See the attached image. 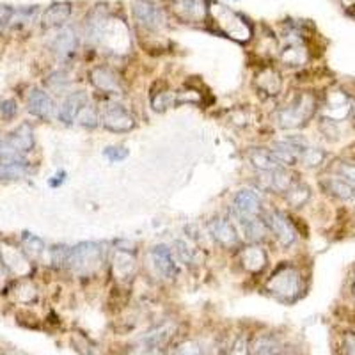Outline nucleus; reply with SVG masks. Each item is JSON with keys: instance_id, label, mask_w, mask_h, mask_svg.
Segmentation results:
<instances>
[{"instance_id": "f257e3e1", "label": "nucleus", "mask_w": 355, "mask_h": 355, "mask_svg": "<svg viewBox=\"0 0 355 355\" xmlns=\"http://www.w3.org/2000/svg\"><path fill=\"white\" fill-rule=\"evenodd\" d=\"M265 290L283 302H293L302 291V275L293 265H281L268 277Z\"/></svg>"}, {"instance_id": "f03ea898", "label": "nucleus", "mask_w": 355, "mask_h": 355, "mask_svg": "<svg viewBox=\"0 0 355 355\" xmlns=\"http://www.w3.org/2000/svg\"><path fill=\"white\" fill-rule=\"evenodd\" d=\"M315 107H316V101L311 94L307 93L299 94V96H295L288 105L275 110L274 114L275 125H277L279 128H284V130L300 128V126L306 125V123L311 119V116L315 114Z\"/></svg>"}, {"instance_id": "7ed1b4c3", "label": "nucleus", "mask_w": 355, "mask_h": 355, "mask_svg": "<svg viewBox=\"0 0 355 355\" xmlns=\"http://www.w3.org/2000/svg\"><path fill=\"white\" fill-rule=\"evenodd\" d=\"M103 261V247L96 242H82L68 250L66 266L77 275H89L96 272Z\"/></svg>"}, {"instance_id": "20e7f679", "label": "nucleus", "mask_w": 355, "mask_h": 355, "mask_svg": "<svg viewBox=\"0 0 355 355\" xmlns=\"http://www.w3.org/2000/svg\"><path fill=\"white\" fill-rule=\"evenodd\" d=\"M36 139L34 130L28 123H21L2 139L0 144V158L2 160H24V155L34 150Z\"/></svg>"}, {"instance_id": "39448f33", "label": "nucleus", "mask_w": 355, "mask_h": 355, "mask_svg": "<svg viewBox=\"0 0 355 355\" xmlns=\"http://www.w3.org/2000/svg\"><path fill=\"white\" fill-rule=\"evenodd\" d=\"M0 261L18 277H27L28 274H33V265L28 261V256L25 254L24 249H18L8 242L0 243Z\"/></svg>"}, {"instance_id": "423d86ee", "label": "nucleus", "mask_w": 355, "mask_h": 355, "mask_svg": "<svg viewBox=\"0 0 355 355\" xmlns=\"http://www.w3.org/2000/svg\"><path fill=\"white\" fill-rule=\"evenodd\" d=\"M101 125L116 133H125L135 128V119L132 114L119 103H109L100 116Z\"/></svg>"}, {"instance_id": "0eeeda50", "label": "nucleus", "mask_w": 355, "mask_h": 355, "mask_svg": "<svg viewBox=\"0 0 355 355\" xmlns=\"http://www.w3.org/2000/svg\"><path fill=\"white\" fill-rule=\"evenodd\" d=\"M133 17L141 27L148 28V31H158L166 25L164 11L150 0H137L133 4Z\"/></svg>"}, {"instance_id": "6e6552de", "label": "nucleus", "mask_w": 355, "mask_h": 355, "mask_svg": "<svg viewBox=\"0 0 355 355\" xmlns=\"http://www.w3.org/2000/svg\"><path fill=\"white\" fill-rule=\"evenodd\" d=\"M265 224L266 230H270L274 233L275 240L283 247H291L297 242V231L290 224L286 217L279 211H266L265 214Z\"/></svg>"}, {"instance_id": "1a4fd4ad", "label": "nucleus", "mask_w": 355, "mask_h": 355, "mask_svg": "<svg viewBox=\"0 0 355 355\" xmlns=\"http://www.w3.org/2000/svg\"><path fill=\"white\" fill-rule=\"evenodd\" d=\"M233 208L239 215V218H250V217H261L263 214V202L258 192L250 189L239 190L233 198Z\"/></svg>"}, {"instance_id": "9d476101", "label": "nucleus", "mask_w": 355, "mask_h": 355, "mask_svg": "<svg viewBox=\"0 0 355 355\" xmlns=\"http://www.w3.org/2000/svg\"><path fill=\"white\" fill-rule=\"evenodd\" d=\"M27 109L28 112L33 114V116L40 117V119H44V121H49L55 116L57 107L53 98L50 96L46 91L43 89H31V93L27 94Z\"/></svg>"}, {"instance_id": "9b49d317", "label": "nucleus", "mask_w": 355, "mask_h": 355, "mask_svg": "<svg viewBox=\"0 0 355 355\" xmlns=\"http://www.w3.org/2000/svg\"><path fill=\"white\" fill-rule=\"evenodd\" d=\"M78 49V34L73 27H64L59 31L52 41V53L59 61H68L75 55Z\"/></svg>"}, {"instance_id": "f8f14e48", "label": "nucleus", "mask_w": 355, "mask_h": 355, "mask_svg": "<svg viewBox=\"0 0 355 355\" xmlns=\"http://www.w3.org/2000/svg\"><path fill=\"white\" fill-rule=\"evenodd\" d=\"M174 332H176V325L171 322L160 323L157 327L150 329L148 332L141 336L137 339L139 347L144 348H157V350H164V348L169 345V341L173 339Z\"/></svg>"}, {"instance_id": "ddd939ff", "label": "nucleus", "mask_w": 355, "mask_h": 355, "mask_svg": "<svg viewBox=\"0 0 355 355\" xmlns=\"http://www.w3.org/2000/svg\"><path fill=\"white\" fill-rule=\"evenodd\" d=\"M91 82L98 91H103L107 94H121L123 85L119 80V75L109 66H96L91 71Z\"/></svg>"}, {"instance_id": "4468645a", "label": "nucleus", "mask_w": 355, "mask_h": 355, "mask_svg": "<svg viewBox=\"0 0 355 355\" xmlns=\"http://www.w3.org/2000/svg\"><path fill=\"white\" fill-rule=\"evenodd\" d=\"M89 103L87 94L84 91H73L68 96L64 98V101L61 103V107L57 109V117L59 121L64 123V125H71L73 121H77L78 114Z\"/></svg>"}, {"instance_id": "2eb2a0df", "label": "nucleus", "mask_w": 355, "mask_h": 355, "mask_svg": "<svg viewBox=\"0 0 355 355\" xmlns=\"http://www.w3.org/2000/svg\"><path fill=\"white\" fill-rule=\"evenodd\" d=\"M208 230H210L211 236H214V240L218 243V245L227 247V249H230V247H234L236 243H239V231H236L233 222L227 220V218L224 217L214 218V220L210 222Z\"/></svg>"}, {"instance_id": "dca6fc26", "label": "nucleus", "mask_w": 355, "mask_h": 355, "mask_svg": "<svg viewBox=\"0 0 355 355\" xmlns=\"http://www.w3.org/2000/svg\"><path fill=\"white\" fill-rule=\"evenodd\" d=\"M151 259H153L155 268H157V272L162 277L174 279L180 274V266H178L176 259H174L173 250L167 245L155 247V249L151 250Z\"/></svg>"}, {"instance_id": "f3484780", "label": "nucleus", "mask_w": 355, "mask_h": 355, "mask_svg": "<svg viewBox=\"0 0 355 355\" xmlns=\"http://www.w3.org/2000/svg\"><path fill=\"white\" fill-rule=\"evenodd\" d=\"M263 182L259 183V187L265 190H272V192H283L286 194L290 187L295 183V178L290 171H286L284 167H279V169L270 171V173H261Z\"/></svg>"}, {"instance_id": "a211bd4d", "label": "nucleus", "mask_w": 355, "mask_h": 355, "mask_svg": "<svg viewBox=\"0 0 355 355\" xmlns=\"http://www.w3.org/2000/svg\"><path fill=\"white\" fill-rule=\"evenodd\" d=\"M352 105H350V100L347 98V94L341 93V91H336L329 96L327 103H325V109H323V114L327 119L331 121H341L345 117L350 114Z\"/></svg>"}, {"instance_id": "6ab92c4d", "label": "nucleus", "mask_w": 355, "mask_h": 355, "mask_svg": "<svg viewBox=\"0 0 355 355\" xmlns=\"http://www.w3.org/2000/svg\"><path fill=\"white\" fill-rule=\"evenodd\" d=\"M71 17V4L69 2H55L50 8L44 9L41 24L44 28H55L64 25Z\"/></svg>"}, {"instance_id": "aec40b11", "label": "nucleus", "mask_w": 355, "mask_h": 355, "mask_svg": "<svg viewBox=\"0 0 355 355\" xmlns=\"http://www.w3.org/2000/svg\"><path fill=\"white\" fill-rule=\"evenodd\" d=\"M249 162L250 166L254 167V169H258L259 173H270V171L283 167L277 162V158L274 157L272 150H266V148H250Z\"/></svg>"}, {"instance_id": "412c9836", "label": "nucleus", "mask_w": 355, "mask_h": 355, "mask_svg": "<svg viewBox=\"0 0 355 355\" xmlns=\"http://www.w3.org/2000/svg\"><path fill=\"white\" fill-rule=\"evenodd\" d=\"M240 263L247 272H259L266 265V252L258 245H250L240 252Z\"/></svg>"}, {"instance_id": "4be33fe9", "label": "nucleus", "mask_w": 355, "mask_h": 355, "mask_svg": "<svg viewBox=\"0 0 355 355\" xmlns=\"http://www.w3.org/2000/svg\"><path fill=\"white\" fill-rule=\"evenodd\" d=\"M322 187L325 192H329V194L334 196V198L341 199V201H350L355 196L354 185L345 182V180H341V178H327V180H323L322 182Z\"/></svg>"}, {"instance_id": "5701e85b", "label": "nucleus", "mask_w": 355, "mask_h": 355, "mask_svg": "<svg viewBox=\"0 0 355 355\" xmlns=\"http://www.w3.org/2000/svg\"><path fill=\"white\" fill-rule=\"evenodd\" d=\"M112 268L117 277H130L135 272V256L133 252L125 249H119L114 252Z\"/></svg>"}, {"instance_id": "b1692460", "label": "nucleus", "mask_w": 355, "mask_h": 355, "mask_svg": "<svg viewBox=\"0 0 355 355\" xmlns=\"http://www.w3.org/2000/svg\"><path fill=\"white\" fill-rule=\"evenodd\" d=\"M256 85L261 93L268 94V96H275L281 93V77L274 69H263L261 73L256 75Z\"/></svg>"}, {"instance_id": "393cba45", "label": "nucleus", "mask_w": 355, "mask_h": 355, "mask_svg": "<svg viewBox=\"0 0 355 355\" xmlns=\"http://www.w3.org/2000/svg\"><path fill=\"white\" fill-rule=\"evenodd\" d=\"M243 227V234L250 243H256L265 239L266 224L261 220V217H250V218H239Z\"/></svg>"}, {"instance_id": "a878e982", "label": "nucleus", "mask_w": 355, "mask_h": 355, "mask_svg": "<svg viewBox=\"0 0 355 355\" xmlns=\"http://www.w3.org/2000/svg\"><path fill=\"white\" fill-rule=\"evenodd\" d=\"M21 243H24V252L28 258H41L46 252L44 242L33 233H24L21 234Z\"/></svg>"}, {"instance_id": "bb28decb", "label": "nucleus", "mask_w": 355, "mask_h": 355, "mask_svg": "<svg viewBox=\"0 0 355 355\" xmlns=\"http://www.w3.org/2000/svg\"><path fill=\"white\" fill-rule=\"evenodd\" d=\"M311 198V189L304 183H293L290 190L286 192V201L290 202L293 208H302Z\"/></svg>"}, {"instance_id": "cd10ccee", "label": "nucleus", "mask_w": 355, "mask_h": 355, "mask_svg": "<svg viewBox=\"0 0 355 355\" xmlns=\"http://www.w3.org/2000/svg\"><path fill=\"white\" fill-rule=\"evenodd\" d=\"M189 15V20H202L206 15L205 6L199 2V0H180V8H178V15L183 17V15Z\"/></svg>"}, {"instance_id": "c85d7f7f", "label": "nucleus", "mask_w": 355, "mask_h": 355, "mask_svg": "<svg viewBox=\"0 0 355 355\" xmlns=\"http://www.w3.org/2000/svg\"><path fill=\"white\" fill-rule=\"evenodd\" d=\"M69 77L68 73L64 71H53L50 73L49 77H46V80H44V85L52 91V93L55 94H61L64 93L66 89L69 87Z\"/></svg>"}, {"instance_id": "c756f323", "label": "nucleus", "mask_w": 355, "mask_h": 355, "mask_svg": "<svg viewBox=\"0 0 355 355\" xmlns=\"http://www.w3.org/2000/svg\"><path fill=\"white\" fill-rule=\"evenodd\" d=\"M325 158H327V153L322 148H311V146H307L306 150L302 151V155H300V162L306 167H311V169L322 166Z\"/></svg>"}, {"instance_id": "7c9ffc66", "label": "nucleus", "mask_w": 355, "mask_h": 355, "mask_svg": "<svg viewBox=\"0 0 355 355\" xmlns=\"http://www.w3.org/2000/svg\"><path fill=\"white\" fill-rule=\"evenodd\" d=\"M71 345L75 347V350H77L80 355H103L101 354L100 348H98L96 345L91 341V339H87L85 336H82V334H73Z\"/></svg>"}, {"instance_id": "2f4dec72", "label": "nucleus", "mask_w": 355, "mask_h": 355, "mask_svg": "<svg viewBox=\"0 0 355 355\" xmlns=\"http://www.w3.org/2000/svg\"><path fill=\"white\" fill-rule=\"evenodd\" d=\"M275 347H277L275 339H272L270 336H261L252 345V355H270L275 352Z\"/></svg>"}, {"instance_id": "473e14b6", "label": "nucleus", "mask_w": 355, "mask_h": 355, "mask_svg": "<svg viewBox=\"0 0 355 355\" xmlns=\"http://www.w3.org/2000/svg\"><path fill=\"white\" fill-rule=\"evenodd\" d=\"M150 101H151V107H153L157 112H162V110H166L167 107H171V103H173V93L167 91V89H164V91H160V93L151 94Z\"/></svg>"}, {"instance_id": "72a5a7b5", "label": "nucleus", "mask_w": 355, "mask_h": 355, "mask_svg": "<svg viewBox=\"0 0 355 355\" xmlns=\"http://www.w3.org/2000/svg\"><path fill=\"white\" fill-rule=\"evenodd\" d=\"M98 119H100V117H98L96 110L89 105V103L80 110V114H78V117H77L78 125L85 126V128H94V126L98 125Z\"/></svg>"}, {"instance_id": "f704fd0d", "label": "nucleus", "mask_w": 355, "mask_h": 355, "mask_svg": "<svg viewBox=\"0 0 355 355\" xmlns=\"http://www.w3.org/2000/svg\"><path fill=\"white\" fill-rule=\"evenodd\" d=\"M173 256L178 263H185V265H190V261H192V249H190L185 242L178 240V242H174Z\"/></svg>"}, {"instance_id": "c9c22d12", "label": "nucleus", "mask_w": 355, "mask_h": 355, "mask_svg": "<svg viewBox=\"0 0 355 355\" xmlns=\"http://www.w3.org/2000/svg\"><path fill=\"white\" fill-rule=\"evenodd\" d=\"M334 171L338 173V176L341 178V180H345V182H348L354 185L355 183V164H352V162H338V164L334 166Z\"/></svg>"}, {"instance_id": "e433bc0d", "label": "nucleus", "mask_w": 355, "mask_h": 355, "mask_svg": "<svg viewBox=\"0 0 355 355\" xmlns=\"http://www.w3.org/2000/svg\"><path fill=\"white\" fill-rule=\"evenodd\" d=\"M304 59H306V53H304V50L300 49V46H297V44H295V46H290V49L283 52V61L290 66L300 64V62H304Z\"/></svg>"}, {"instance_id": "4c0bfd02", "label": "nucleus", "mask_w": 355, "mask_h": 355, "mask_svg": "<svg viewBox=\"0 0 355 355\" xmlns=\"http://www.w3.org/2000/svg\"><path fill=\"white\" fill-rule=\"evenodd\" d=\"M18 116V103L17 100H12V98H8L0 103V117L4 119V121H11L15 117Z\"/></svg>"}, {"instance_id": "58836bf2", "label": "nucleus", "mask_w": 355, "mask_h": 355, "mask_svg": "<svg viewBox=\"0 0 355 355\" xmlns=\"http://www.w3.org/2000/svg\"><path fill=\"white\" fill-rule=\"evenodd\" d=\"M173 355H205V350L196 341H185L174 350Z\"/></svg>"}, {"instance_id": "ea45409f", "label": "nucleus", "mask_w": 355, "mask_h": 355, "mask_svg": "<svg viewBox=\"0 0 355 355\" xmlns=\"http://www.w3.org/2000/svg\"><path fill=\"white\" fill-rule=\"evenodd\" d=\"M103 155H105L110 162H121L128 157V150L123 148V146H109V148H105Z\"/></svg>"}, {"instance_id": "a19ab883", "label": "nucleus", "mask_w": 355, "mask_h": 355, "mask_svg": "<svg viewBox=\"0 0 355 355\" xmlns=\"http://www.w3.org/2000/svg\"><path fill=\"white\" fill-rule=\"evenodd\" d=\"M230 355H250V347L247 338L236 339V343H234L233 350H231Z\"/></svg>"}, {"instance_id": "79ce46f5", "label": "nucleus", "mask_w": 355, "mask_h": 355, "mask_svg": "<svg viewBox=\"0 0 355 355\" xmlns=\"http://www.w3.org/2000/svg\"><path fill=\"white\" fill-rule=\"evenodd\" d=\"M11 15H12V8H9V6H0V33H2L4 28L9 27Z\"/></svg>"}, {"instance_id": "37998d69", "label": "nucleus", "mask_w": 355, "mask_h": 355, "mask_svg": "<svg viewBox=\"0 0 355 355\" xmlns=\"http://www.w3.org/2000/svg\"><path fill=\"white\" fill-rule=\"evenodd\" d=\"M4 355H20V354H17V352H11V354H4Z\"/></svg>"}, {"instance_id": "c03bdc74", "label": "nucleus", "mask_w": 355, "mask_h": 355, "mask_svg": "<svg viewBox=\"0 0 355 355\" xmlns=\"http://www.w3.org/2000/svg\"><path fill=\"white\" fill-rule=\"evenodd\" d=\"M350 355H355V348H352V350H350Z\"/></svg>"}, {"instance_id": "a18cd8bd", "label": "nucleus", "mask_w": 355, "mask_h": 355, "mask_svg": "<svg viewBox=\"0 0 355 355\" xmlns=\"http://www.w3.org/2000/svg\"><path fill=\"white\" fill-rule=\"evenodd\" d=\"M352 291H354V295H355V281H354V286H352Z\"/></svg>"}, {"instance_id": "49530a36", "label": "nucleus", "mask_w": 355, "mask_h": 355, "mask_svg": "<svg viewBox=\"0 0 355 355\" xmlns=\"http://www.w3.org/2000/svg\"><path fill=\"white\" fill-rule=\"evenodd\" d=\"M270 355H283V354H275V352H274V354H270Z\"/></svg>"}, {"instance_id": "de8ad7c7", "label": "nucleus", "mask_w": 355, "mask_h": 355, "mask_svg": "<svg viewBox=\"0 0 355 355\" xmlns=\"http://www.w3.org/2000/svg\"><path fill=\"white\" fill-rule=\"evenodd\" d=\"M0 144H2V137H0Z\"/></svg>"}]
</instances>
